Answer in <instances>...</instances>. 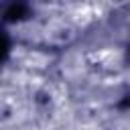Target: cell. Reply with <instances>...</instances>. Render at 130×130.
<instances>
[{"label":"cell","instance_id":"obj_1","mask_svg":"<svg viewBox=\"0 0 130 130\" xmlns=\"http://www.w3.org/2000/svg\"><path fill=\"white\" fill-rule=\"evenodd\" d=\"M26 14V6L22 4V2H12L8 8H6V12H4V16L8 18V20H18V18H22Z\"/></svg>","mask_w":130,"mask_h":130},{"label":"cell","instance_id":"obj_2","mask_svg":"<svg viewBox=\"0 0 130 130\" xmlns=\"http://www.w3.org/2000/svg\"><path fill=\"white\" fill-rule=\"evenodd\" d=\"M8 49H10V43H8L6 35H4V32H0V61H4V59H6Z\"/></svg>","mask_w":130,"mask_h":130}]
</instances>
